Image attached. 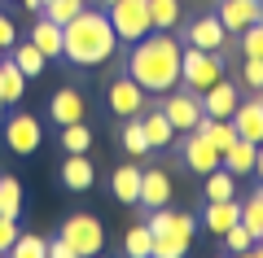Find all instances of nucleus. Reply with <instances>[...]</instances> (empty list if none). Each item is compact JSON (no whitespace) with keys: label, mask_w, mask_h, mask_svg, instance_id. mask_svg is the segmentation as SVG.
<instances>
[{"label":"nucleus","mask_w":263,"mask_h":258,"mask_svg":"<svg viewBox=\"0 0 263 258\" xmlns=\"http://www.w3.org/2000/svg\"><path fill=\"white\" fill-rule=\"evenodd\" d=\"M62 184L70 188V193H88V188H92V157L88 153H70L62 162Z\"/></svg>","instance_id":"nucleus-18"},{"label":"nucleus","mask_w":263,"mask_h":258,"mask_svg":"<svg viewBox=\"0 0 263 258\" xmlns=\"http://www.w3.org/2000/svg\"><path fill=\"white\" fill-rule=\"evenodd\" d=\"M110 193H114V202L136 206L141 202V166H119L110 175Z\"/></svg>","instance_id":"nucleus-20"},{"label":"nucleus","mask_w":263,"mask_h":258,"mask_svg":"<svg viewBox=\"0 0 263 258\" xmlns=\"http://www.w3.org/2000/svg\"><path fill=\"white\" fill-rule=\"evenodd\" d=\"M241 223L254 232V241L263 236V188H254V193L241 202Z\"/></svg>","instance_id":"nucleus-32"},{"label":"nucleus","mask_w":263,"mask_h":258,"mask_svg":"<svg viewBox=\"0 0 263 258\" xmlns=\"http://www.w3.org/2000/svg\"><path fill=\"white\" fill-rule=\"evenodd\" d=\"M9 254H13V258H44V254H48V241L35 236V232H27V236L18 232V241L9 245Z\"/></svg>","instance_id":"nucleus-33"},{"label":"nucleus","mask_w":263,"mask_h":258,"mask_svg":"<svg viewBox=\"0 0 263 258\" xmlns=\"http://www.w3.org/2000/svg\"><path fill=\"white\" fill-rule=\"evenodd\" d=\"M184 162H189V171H197V175H211V171L224 166V153H219L206 136H197V131H193V136L184 140Z\"/></svg>","instance_id":"nucleus-11"},{"label":"nucleus","mask_w":263,"mask_h":258,"mask_svg":"<svg viewBox=\"0 0 263 258\" xmlns=\"http://www.w3.org/2000/svg\"><path fill=\"white\" fill-rule=\"evenodd\" d=\"M180 53L184 48L176 44V39L167 35V31H158V35H145L132 44V57H127V74L136 83H141L145 92H171L180 83Z\"/></svg>","instance_id":"nucleus-1"},{"label":"nucleus","mask_w":263,"mask_h":258,"mask_svg":"<svg viewBox=\"0 0 263 258\" xmlns=\"http://www.w3.org/2000/svg\"><path fill=\"white\" fill-rule=\"evenodd\" d=\"M101 5H105V9H110V5H114V0H101Z\"/></svg>","instance_id":"nucleus-44"},{"label":"nucleus","mask_w":263,"mask_h":258,"mask_svg":"<svg viewBox=\"0 0 263 258\" xmlns=\"http://www.w3.org/2000/svg\"><path fill=\"white\" fill-rule=\"evenodd\" d=\"M233 127H237L241 140H254V145H259V140H263V96H246V101H237Z\"/></svg>","instance_id":"nucleus-12"},{"label":"nucleus","mask_w":263,"mask_h":258,"mask_svg":"<svg viewBox=\"0 0 263 258\" xmlns=\"http://www.w3.org/2000/svg\"><path fill=\"white\" fill-rule=\"evenodd\" d=\"M193 131H197V136H206L211 145L219 149V153H224V149H228V145L237 140V127H233V118H206V114H202Z\"/></svg>","instance_id":"nucleus-22"},{"label":"nucleus","mask_w":263,"mask_h":258,"mask_svg":"<svg viewBox=\"0 0 263 258\" xmlns=\"http://www.w3.org/2000/svg\"><path fill=\"white\" fill-rule=\"evenodd\" d=\"M171 202V180L162 175V166H141V202L136 206H149V210H158V206Z\"/></svg>","instance_id":"nucleus-15"},{"label":"nucleus","mask_w":263,"mask_h":258,"mask_svg":"<svg viewBox=\"0 0 263 258\" xmlns=\"http://www.w3.org/2000/svg\"><path fill=\"white\" fill-rule=\"evenodd\" d=\"M62 241L70 245L75 258H92V254H101V245H105V228L92 214H70V219L62 223Z\"/></svg>","instance_id":"nucleus-5"},{"label":"nucleus","mask_w":263,"mask_h":258,"mask_svg":"<svg viewBox=\"0 0 263 258\" xmlns=\"http://www.w3.org/2000/svg\"><path fill=\"white\" fill-rule=\"evenodd\" d=\"M79 9H84V0H44V9H40V13H44V18H53L57 27H66Z\"/></svg>","instance_id":"nucleus-34"},{"label":"nucleus","mask_w":263,"mask_h":258,"mask_svg":"<svg viewBox=\"0 0 263 258\" xmlns=\"http://www.w3.org/2000/svg\"><path fill=\"white\" fill-rule=\"evenodd\" d=\"M18 241V219L9 214H0V254H9V245Z\"/></svg>","instance_id":"nucleus-38"},{"label":"nucleus","mask_w":263,"mask_h":258,"mask_svg":"<svg viewBox=\"0 0 263 258\" xmlns=\"http://www.w3.org/2000/svg\"><path fill=\"white\" fill-rule=\"evenodd\" d=\"M5 140H9L13 153H35L40 149V118L35 114H13L9 123H5Z\"/></svg>","instance_id":"nucleus-10"},{"label":"nucleus","mask_w":263,"mask_h":258,"mask_svg":"<svg viewBox=\"0 0 263 258\" xmlns=\"http://www.w3.org/2000/svg\"><path fill=\"white\" fill-rule=\"evenodd\" d=\"M149 232H154V241H193V232H197V223H193V214H180V210H167V206H158V210H149Z\"/></svg>","instance_id":"nucleus-7"},{"label":"nucleus","mask_w":263,"mask_h":258,"mask_svg":"<svg viewBox=\"0 0 263 258\" xmlns=\"http://www.w3.org/2000/svg\"><path fill=\"white\" fill-rule=\"evenodd\" d=\"M149 22L154 31H171L180 22V0H149Z\"/></svg>","instance_id":"nucleus-30"},{"label":"nucleus","mask_w":263,"mask_h":258,"mask_svg":"<svg viewBox=\"0 0 263 258\" xmlns=\"http://www.w3.org/2000/svg\"><path fill=\"white\" fill-rule=\"evenodd\" d=\"M241 219V202L237 197H228V202H206V214H202V228L215 232V236H224L233 223Z\"/></svg>","instance_id":"nucleus-17"},{"label":"nucleus","mask_w":263,"mask_h":258,"mask_svg":"<svg viewBox=\"0 0 263 258\" xmlns=\"http://www.w3.org/2000/svg\"><path fill=\"white\" fill-rule=\"evenodd\" d=\"M105 96H110V110L119 114V118H132V114H145V96H149V92H145L132 74H123V79L110 83V92H105Z\"/></svg>","instance_id":"nucleus-9"},{"label":"nucleus","mask_w":263,"mask_h":258,"mask_svg":"<svg viewBox=\"0 0 263 258\" xmlns=\"http://www.w3.org/2000/svg\"><path fill=\"white\" fill-rule=\"evenodd\" d=\"M254 149H259L254 140L237 136L233 145L224 149V171H233V175H250V171H254Z\"/></svg>","instance_id":"nucleus-21"},{"label":"nucleus","mask_w":263,"mask_h":258,"mask_svg":"<svg viewBox=\"0 0 263 258\" xmlns=\"http://www.w3.org/2000/svg\"><path fill=\"white\" fill-rule=\"evenodd\" d=\"M241 53H246V57H259V62H263V18L254 22V27L241 31Z\"/></svg>","instance_id":"nucleus-36"},{"label":"nucleus","mask_w":263,"mask_h":258,"mask_svg":"<svg viewBox=\"0 0 263 258\" xmlns=\"http://www.w3.org/2000/svg\"><path fill=\"white\" fill-rule=\"evenodd\" d=\"M237 101H241V96H237L233 83H228V79H215L206 92H202V114H206V118H233Z\"/></svg>","instance_id":"nucleus-14"},{"label":"nucleus","mask_w":263,"mask_h":258,"mask_svg":"<svg viewBox=\"0 0 263 258\" xmlns=\"http://www.w3.org/2000/svg\"><path fill=\"white\" fill-rule=\"evenodd\" d=\"M184 39L193 48H206V53H224V48H228V27L219 22V13H202V18L189 22Z\"/></svg>","instance_id":"nucleus-8"},{"label":"nucleus","mask_w":263,"mask_h":258,"mask_svg":"<svg viewBox=\"0 0 263 258\" xmlns=\"http://www.w3.org/2000/svg\"><path fill=\"white\" fill-rule=\"evenodd\" d=\"M48 114H53L57 127H66V123L88 118V101L75 92V88H62V92H53V101H48Z\"/></svg>","instance_id":"nucleus-16"},{"label":"nucleus","mask_w":263,"mask_h":258,"mask_svg":"<svg viewBox=\"0 0 263 258\" xmlns=\"http://www.w3.org/2000/svg\"><path fill=\"white\" fill-rule=\"evenodd\" d=\"M0 110H9V96H5V83H0Z\"/></svg>","instance_id":"nucleus-43"},{"label":"nucleus","mask_w":263,"mask_h":258,"mask_svg":"<svg viewBox=\"0 0 263 258\" xmlns=\"http://www.w3.org/2000/svg\"><path fill=\"white\" fill-rule=\"evenodd\" d=\"M184 249V241H154V258H180Z\"/></svg>","instance_id":"nucleus-40"},{"label":"nucleus","mask_w":263,"mask_h":258,"mask_svg":"<svg viewBox=\"0 0 263 258\" xmlns=\"http://www.w3.org/2000/svg\"><path fill=\"white\" fill-rule=\"evenodd\" d=\"M13 66H18V70L27 74V79H35V74L48 66V57L40 53V48L31 44V39H22V44H13Z\"/></svg>","instance_id":"nucleus-24"},{"label":"nucleus","mask_w":263,"mask_h":258,"mask_svg":"<svg viewBox=\"0 0 263 258\" xmlns=\"http://www.w3.org/2000/svg\"><path fill=\"white\" fill-rule=\"evenodd\" d=\"M119 140H123V149H127V157H145V153H149V140H145V127H141V114H132V118L123 123Z\"/></svg>","instance_id":"nucleus-25"},{"label":"nucleus","mask_w":263,"mask_h":258,"mask_svg":"<svg viewBox=\"0 0 263 258\" xmlns=\"http://www.w3.org/2000/svg\"><path fill=\"white\" fill-rule=\"evenodd\" d=\"M241 83H246V88H254V92L263 88V62H259V57H246V66H241Z\"/></svg>","instance_id":"nucleus-37"},{"label":"nucleus","mask_w":263,"mask_h":258,"mask_svg":"<svg viewBox=\"0 0 263 258\" xmlns=\"http://www.w3.org/2000/svg\"><path fill=\"white\" fill-rule=\"evenodd\" d=\"M123 249H127V258H154V232H149V223H136V228L127 232V241H123Z\"/></svg>","instance_id":"nucleus-28"},{"label":"nucleus","mask_w":263,"mask_h":258,"mask_svg":"<svg viewBox=\"0 0 263 258\" xmlns=\"http://www.w3.org/2000/svg\"><path fill=\"white\" fill-rule=\"evenodd\" d=\"M158 110L171 118V127H176V131H193L197 118H202V96L189 92V88H184V92L171 88V92H162V105H158Z\"/></svg>","instance_id":"nucleus-6"},{"label":"nucleus","mask_w":263,"mask_h":258,"mask_svg":"<svg viewBox=\"0 0 263 258\" xmlns=\"http://www.w3.org/2000/svg\"><path fill=\"white\" fill-rule=\"evenodd\" d=\"M110 27L119 39H127V44H136V39H145L154 31L149 22V0H114L110 5Z\"/></svg>","instance_id":"nucleus-4"},{"label":"nucleus","mask_w":263,"mask_h":258,"mask_svg":"<svg viewBox=\"0 0 263 258\" xmlns=\"http://www.w3.org/2000/svg\"><path fill=\"white\" fill-rule=\"evenodd\" d=\"M228 197H237V175L219 166L206 175V202H228Z\"/></svg>","instance_id":"nucleus-26"},{"label":"nucleus","mask_w":263,"mask_h":258,"mask_svg":"<svg viewBox=\"0 0 263 258\" xmlns=\"http://www.w3.org/2000/svg\"><path fill=\"white\" fill-rule=\"evenodd\" d=\"M141 127H145V140H149V149H162V145H171V140H176V127H171V118H167L162 110L141 114Z\"/></svg>","instance_id":"nucleus-23"},{"label":"nucleus","mask_w":263,"mask_h":258,"mask_svg":"<svg viewBox=\"0 0 263 258\" xmlns=\"http://www.w3.org/2000/svg\"><path fill=\"white\" fill-rule=\"evenodd\" d=\"M13 44H18V27H13V18H9V13H0V48L9 53Z\"/></svg>","instance_id":"nucleus-39"},{"label":"nucleus","mask_w":263,"mask_h":258,"mask_svg":"<svg viewBox=\"0 0 263 258\" xmlns=\"http://www.w3.org/2000/svg\"><path fill=\"white\" fill-rule=\"evenodd\" d=\"M48 258H75V254H70V245H66L62 236H57V241H48Z\"/></svg>","instance_id":"nucleus-41"},{"label":"nucleus","mask_w":263,"mask_h":258,"mask_svg":"<svg viewBox=\"0 0 263 258\" xmlns=\"http://www.w3.org/2000/svg\"><path fill=\"white\" fill-rule=\"evenodd\" d=\"M215 79H224V53H206V48H193V44L180 53V83L189 92L202 96Z\"/></svg>","instance_id":"nucleus-3"},{"label":"nucleus","mask_w":263,"mask_h":258,"mask_svg":"<svg viewBox=\"0 0 263 258\" xmlns=\"http://www.w3.org/2000/svg\"><path fill=\"white\" fill-rule=\"evenodd\" d=\"M0 83H5V96H9V105H13V101H22V92H27V74H22L18 66L9 62V57L0 62Z\"/></svg>","instance_id":"nucleus-31"},{"label":"nucleus","mask_w":263,"mask_h":258,"mask_svg":"<svg viewBox=\"0 0 263 258\" xmlns=\"http://www.w3.org/2000/svg\"><path fill=\"white\" fill-rule=\"evenodd\" d=\"M259 96H263V88H259Z\"/></svg>","instance_id":"nucleus-46"},{"label":"nucleus","mask_w":263,"mask_h":258,"mask_svg":"<svg viewBox=\"0 0 263 258\" xmlns=\"http://www.w3.org/2000/svg\"><path fill=\"white\" fill-rule=\"evenodd\" d=\"M224 245H228V249H233V254H246V249H250V245H254V232H250V228H246V223H241V219H237V223H233V228H228V232H224Z\"/></svg>","instance_id":"nucleus-35"},{"label":"nucleus","mask_w":263,"mask_h":258,"mask_svg":"<svg viewBox=\"0 0 263 258\" xmlns=\"http://www.w3.org/2000/svg\"><path fill=\"white\" fill-rule=\"evenodd\" d=\"M114 48H119V35L110 27V13L79 9L62 27V57L75 66H101L114 57Z\"/></svg>","instance_id":"nucleus-2"},{"label":"nucleus","mask_w":263,"mask_h":258,"mask_svg":"<svg viewBox=\"0 0 263 258\" xmlns=\"http://www.w3.org/2000/svg\"><path fill=\"white\" fill-rule=\"evenodd\" d=\"M254 175L263 180V140H259V149H254Z\"/></svg>","instance_id":"nucleus-42"},{"label":"nucleus","mask_w":263,"mask_h":258,"mask_svg":"<svg viewBox=\"0 0 263 258\" xmlns=\"http://www.w3.org/2000/svg\"><path fill=\"white\" fill-rule=\"evenodd\" d=\"M215 13H219V22L228 31H246V27H254L263 18V0H219Z\"/></svg>","instance_id":"nucleus-13"},{"label":"nucleus","mask_w":263,"mask_h":258,"mask_svg":"<svg viewBox=\"0 0 263 258\" xmlns=\"http://www.w3.org/2000/svg\"><path fill=\"white\" fill-rule=\"evenodd\" d=\"M0 214H9V219L22 214V184L13 175H0Z\"/></svg>","instance_id":"nucleus-29"},{"label":"nucleus","mask_w":263,"mask_h":258,"mask_svg":"<svg viewBox=\"0 0 263 258\" xmlns=\"http://www.w3.org/2000/svg\"><path fill=\"white\" fill-rule=\"evenodd\" d=\"M27 39L48 57V62H57V57H62V27H57L53 18H44V13H40V22L31 27V35H27Z\"/></svg>","instance_id":"nucleus-19"},{"label":"nucleus","mask_w":263,"mask_h":258,"mask_svg":"<svg viewBox=\"0 0 263 258\" xmlns=\"http://www.w3.org/2000/svg\"><path fill=\"white\" fill-rule=\"evenodd\" d=\"M0 62H5V48H0Z\"/></svg>","instance_id":"nucleus-45"},{"label":"nucleus","mask_w":263,"mask_h":258,"mask_svg":"<svg viewBox=\"0 0 263 258\" xmlns=\"http://www.w3.org/2000/svg\"><path fill=\"white\" fill-rule=\"evenodd\" d=\"M62 149H66V153H88V149H92V131H88L84 118L62 127Z\"/></svg>","instance_id":"nucleus-27"}]
</instances>
